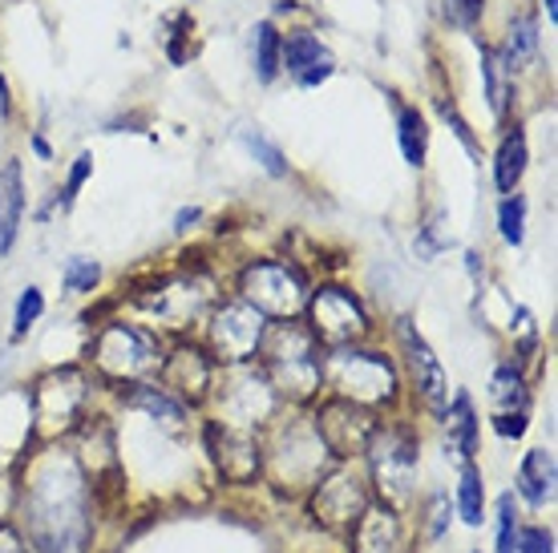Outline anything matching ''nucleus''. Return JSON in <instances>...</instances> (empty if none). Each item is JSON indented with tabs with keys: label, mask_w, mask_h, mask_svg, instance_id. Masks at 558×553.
<instances>
[{
	"label": "nucleus",
	"mask_w": 558,
	"mask_h": 553,
	"mask_svg": "<svg viewBox=\"0 0 558 553\" xmlns=\"http://www.w3.org/2000/svg\"><path fill=\"white\" fill-rule=\"evenodd\" d=\"M514 497L498 501V553H514Z\"/></svg>",
	"instance_id": "nucleus-32"
},
{
	"label": "nucleus",
	"mask_w": 558,
	"mask_h": 553,
	"mask_svg": "<svg viewBox=\"0 0 558 553\" xmlns=\"http://www.w3.org/2000/svg\"><path fill=\"white\" fill-rule=\"evenodd\" d=\"M279 65L292 73L300 85H320L324 77H332L336 61L332 53L320 45V37H312V33H295L288 41H279Z\"/></svg>",
	"instance_id": "nucleus-13"
},
{
	"label": "nucleus",
	"mask_w": 558,
	"mask_h": 553,
	"mask_svg": "<svg viewBox=\"0 0 558 553\" xmlns=\"http://www.w3.org/2000/svg\"><path fill=\"white\" fill-rule=\"evenodd\" d=\"M85 376L73 372V368H61V372L45 376L37 392H33V413H37V432L41 437H57L65 432L77 420L85 404Z\"/></svg>",
	"instance_id": "nucleus-7"
},
{
	"label": "nucleus",
	"mask_w": 558,
	"mask_h": 553,
	"mask_svg": "<svg viewBox=\"0 0 558 553\" xmlns=\"http://www.w3.org/2000/svg\"><path fill=\"white\" fill-rule=\"evenodd\" d=\"M316 432H320V441L332 448L336 457H352V453H364V448H368L377 425L368 420V413H364L361 404L332 401L320 408V425H316Z\"/></svg>",
	"instance_id": "nucleus-10"
},
{
	"label": "nucleus",
	"mask_w": 558,
	"mask_h": 553,
	"mask_svg": "<svg viewBox=\"0 0 558 553\" xmlns=\"http://www.w3.org/2000/svg\"><path fill=\"white\" fill-rule=\"evenodd\" d=\"M526 174V134L514 130L506 134L502 146H498V162H494V179H498V191L514 194V186Z\"/></svg>",
	"instance_id": "nucleus-19"
},
{
	"label": "nucleus",
	"mask_w": 558,
	"mask_h": 553,
	"mask_svg": "<svg viewBox=\"0 0 558 553\" xmlns=\"http://www.w3.org/2000/svg\"><path fill=\"white\" fill-rule=\"evenodd\" d=\"M162 380H167V388L182 392L186 401H198L210 384V364L198 352H191V347H179L167 360V368H162Z\"/></svg>",
	"instance_id": "nucleus-15"
},
{
	"label": "nucleus",
	"mask_w": 558,
	"mask_h": 553,
	"mask_svg": "<svg viewBox=\"0 0 558 553\" xmlns=\"http://www.w3.org/2000/svg\"><path fill=\"white\" fill-rule=\"evenodd\" d=\"M267 356V376L279 392H288L295 401H307L324 380V364L316 352V335L295 328V323H279L259 340Z\"/></svg>",
	"instance_id": "nucleus-2"
},
{
	"label": "nucleus",
	"mask_w": 558,
	"mask_h": 553,
	"mask_svg": "<svg viewBox=\"0 0 558 553\" xmlns=\"http://www.w3.org/2000/svg\"><path fill=\"white\" fill-rule=\"evenodd\" d=\"M33 150L41 153V158H49V146H45V138H33Z\"/></svg>",
	"instance_id": "nucleus-43"
},
{
	"label": "nucleus",
	"mask_w": 558,
	"mask_h": 553,
	"mask_svg": "<svg viewBox=\"0 0 558 553\" xmlns=\"http://www.w3.org/2000/svg\"><path fill=\"white\" fill-rule=\"evenodd\" d=\"M98 275L101 271L94 259H70V263H65V287L70 291H94Z\"/></svg>",
	"instance_id": "nucleus-31"
},
{
	"label": "nucleus",
	"mask_w": 558,
	"mask_h": 553,
	"mask_svg": "<svg viewBox=\"0 0 558 553\" xmlns=\"http://www.w3.org/2000/svg\"><path fill=\"white\" fill-rule=\"evenodd\" d=\"M489 396H494V416L526 413V388H522V376H518L514 368H498V372H494Z\"/></svg>",
	"instance_id": "nucleus-21"
},
{
	"label": "nucleus",
	"mask_w": 558,
	"mask_h": 553,
	"mask_svg": "<svg viewBox=\"0 0 558 553\" xmlns=\"http://www.w3.org/2000/svg\"><path fill=\"white\" fill-rule=\"evenodd\" d=\"M267 316H259L247 299L243 304H227L215 323H210V344H215V356L227 364H239V360H252L255 352H259V340L267 332Z\"/></svg>",
	"instance_id": "nucleus-8"
},
{
	"label": "nucleus",
	"mask_w": 558,
	"mask_h": 553,
	"mask_svg": "<svg viewBox=\"0 0 558 553\" xmlns=\"http://www.w3.org/2000/svg\"><path fill=\"white\" fill-rule=\"evenodd\" d=\"M21 210H25V186H21V167L9 162L0 170V259L9 255L21 231Z\"/></svg>",
	"instance_id": "nucleus-16"
},
{
	"label": "nucleus",
	"mask_w": 558,
	"mask_h": 553,
	"mask_svg": "<svg viewBox=\"0 0 558 553\" xmlns=\"http://www.w3.org/2000/svg\"><path fill=\"white\" fill-rule=\"evenodd\" d=\"M441 113H446V122L453 125V134L461 138V146H465V150L474 153V138H470V130H465V122L458 118V110H453V106H441Z\"/></svg>",
	"instance_id": "nucleus-37"
},
{
	"label": "nucleus",
	"mask_w": 558,
	"mask_h": 553,
	"mask_svg": "<svg viewBox=\"0 0 558 553\" xmlns=\"http://www.w3.org/2000/svg\"><path fill=\"white\" fill-rule=\"evenodd\" d=\"M94 360L106 376H118V380H138L150 368H158V347L146 332L130 328V323H110L101 328L98 340H94Z\"/></svg>",
	"instance_id": "nucleus-6"
},
{
	"label": "nucleus",
	"mask_w": 558,
	"mask_h": 553,
	"mask_svg": "<svg viewBox=\"0 0 558 553\" xmlns=\"http://www.w3.org/2000/svg\"><path fill=\"white\" fill-rule=\"evenodd\" d=\"M0 553H25L21 545H16L13 533H0Z\"/></svg>",
	"instance_id": "nucleus-40"
},
{
	"label": "nucleus",
	"mask_w": 558,
	"mask_h": 553,
	"mask_svg": "<svg viewBox=\"0 0 558 553\" xmlns=\"http://www.w3.org/2000/svg\"><path fill=\"white\" fill-rule=\"evenodd\" d=\"M243 299L259 311V316H276V319H292L300 307L307 304L304 295V279L295 275L288 263H255L243 271Z\"/></svg>",
	"instance_id": "nucleus-5"
},
{
	"label": "nucleus",
	"mask_w": 558,
	"mask_h": 553,
	"mask_svg": "<svg viewBox=\"0 0 558 553\" xmlns=\"http://www.w3.org/2000/svg\"><path fill=\"white\" fill-rule=\"evenodd\" d=\"M45 311V295L37 287H25V295H21V304H16V319H13V332L25 335L37 319H41Z\"/></svg>",
	"instance_id": "nucleus-30"
},
{
	"label": "nucleus",
	"mask_w": 558,
	"mask_h": 553,
	"mask_svg": "<svg viewBox=\"0 0 558 553\" xmlns=\"http://www.w3.org/2000/svg\"><path fill=\"white\" fill-rule=\"evenodd\" d=\"M425 142H429L425 118H421L417 110H401V150H405L409 167H421V162H425Z\"/></svg>",
	"instance_id": "nucleus-24"
},
{
	"label": "nucleus",
	"mask_w": 558,
	"mask_h": 553,
	"mask_svg": "<svg viewBox=\"0 0 558 553\" xmlns=\"http://www.w3.org/2000/svg\"><path fill=\"white\" fill-rule=\"evenodd\" d=\"M534 49H538V28H534L531 16H518L514 28H510V49H506V65L514 70L518 61H531Z\"/></svg>",
	"instance_id": "nucleus-27"
},
{
	"label": "nucleus",
	"mask_w": 558,
	"mask_h": 553,
	"mask_svg": "<svg viewBox=\"0 0 558 553\" xmlns=\"http://www.w3.org/2000/svg\"><path fill=\"white\" fill-rule=\"evenodd\" d=\"M446 513H449V505H446V497H437L433 501V538H441V529H446Z\"/></svg>",
	"instance_id": "nucleus-38"
},
{
	"label": "nucleus",
	"mask_w": 558,
	"mask_h": 553,
	"mask_svg": "<svg viewBox=\"0 0 558 553\" xmlns=\"http://www.w3.org/2000/svg\"><path fill=\"white\" fill-rule=\"evenodd\" d=\"M364 453H373V472H377L380 497L389 501V509H405L417 477V441L409 432H373V441Z\"/></svg>",
	"instance_id": "nucleus-4"
},
{
	"label": "nucleus",
	"mask_w": 558,
	"mask_h": 553,
	"mask_svg": "<svg viewBox=\"0 0 558 553\" xmlns=\"http://www.w3.org/2000/svg\"><path fill=\"white\" fill-rule=\"evenodd\" d=\"M401 344H405L409 368H413V380H417L425 404L437 408V413H446V401H449L446 372H441V364H437V356H433V347L421 340L417 328H413L409 319H401Z\"/></svg>",
	"instance_id": "nucleus-12"
},
{
	"label": "nucleus",
	"mask_w": 558,
	"mask_h": 553,
	"mask_svg": "<svg viewBox=\"0 0 558 553\" xmlns=\"http://www.w3.org/2000/svg\"><path fill=\"white\" fill-rule=\"evenodd\" d=\"M255 73L259 82H271L279 73V33L271 21L255 25Z\"/></svg>",
	"instance_id": "nucleus-23"
},
{
	"label": "nucleus",
	"mask_w": 558,
	"mask_h": 553,
	"mask_svg": "<svg viewBox=\"0 0 558 553\" xmlns=\"http://www.w3.org/2000/svg\"><path fill=\"white\" fill-rule=\"evenodd\" d=\"M9 113V85H4V77H0V118Z\"/></svg>",
	"instance_id": "nucleus-41"
},
{
	"label": "nucleus",
	"mask_w": 558,
	"mask_h": 553,
	"mask_svg": "<svg viewBox=\"0 0 558 553\" xmlns=\"http://www.w3.org/2000/svg\"><path fill=\"white\" fill-rule=\"evenodd\" d=\"M494 429H498V437H522V432H526V413L494 416Z\"/></svg>",
	"instance_id": "nucleus-36"
},
{
	"label": "nucleus",
	"mask_w": 558,
	"mask_h": 553,
	"mask_svg": "<svg viewBox=\"0 0 558 553\" xmlns=\"http://www.w3.org/2000/svg\"><path fill=\"white\" fill-rule=\"evenodd\" d=\"M191 222H198V207L179 210V219H174V231H191Z\"/></svg>",
	"instance_id": "nucleus-39"
},
{
	"label": "nucleus",
	"mask_w": 558,
	"mask_h": 553,
	"mask_svg": "<svg viewBox=\"0 0 558 553\" xmlns=\"http://www.w3.org/2000/svg\"><path fill=\"white\" fill-rule=\"evenodd\" d=\"M449 444L458 448L461 457H474L477 420H474V404H470V396H458L453 408H449Z\"/></svg>",
	"instance_id": "nucleus-20"
},
{
	"label": "nucleus",
	"mask_w": 558,
	"mask_h": 553,
	"mask_svg": "<svg viewBox=\"0 0 558 553\" xmlns=\"http://www.w3.org/2000/svg\"><path fill=\"white\" fill-rule=\"evenodd\" d=\"M506 57L498 53V49H482V77H486V94H489V110H494V118H506V97H510V89H506Z\"/></svg>",
	"instance_id": "nucleus-22"
},
{
	"label": "nucleus",
	"mask_w": 558,
	"mask_h": 553,
	"mask_svg": "<svg viewBox=\"0 0 558 553\" xmlns=\"http://www.w3.org/2000/svg\"><path fill=\"white\" fill-rule=\"evenodd\" d=\"M328 493H336V505H320V517L328 521V526H340V521H356L364 513V489L361 481L352 477V472H336L332 481L324 484Z\"/></svg>",
	"instance_id": "nucleus-18"
},
{
	"label": "nucleus",
	"mask_w": 558,
	"mask_h": 553,
	"mask_svg": "<svg viewBox=\"0 0 558 553\" xmlns=\"http://www.w3.org/2000/svg\"><path fill=\"white\" fill-rule=\"evenodd\" d=\"M352 553H401V529L392 509H364L356 517Z\"/></svg>",
	"instance_id": "nucleus-14"
},
{
	"label": "nucleus",
	"mask_w": 558,
	"mask_h": 553,
	"mask_svg": "<svg viewBox=\"0 0 558 553\" xmlns=\"http://www.w3.org/2000/svg\"><path fill=\"white\" fill-rule=\"evenodd\" d=\"M134 408H146L150 416H167V420H174L179 425L182 420V404L179 401H170L167 396V388H150V384H138L134 392L126 396Z\"/></svg>",
	"instance_id": "nucleus-25"
},
{
	"label": "nucleus",
	"mask_w": 558,
	"mask_h": 553,
	"mask_svg": "<svg viewBox=\"0 0 558 553\" xmlns=\"http://www.w3.org/2000/svg\"><path fill=\"white\" fill-rule=\"evenodd\" d=\"M514 553H555V538L546 529H526Z\"/></svg>",
	"instance_id": "nucleus-35"
},
{
	"label": "nucleus",
	"mask_w": 558,
	"mask_h": 553,
	"mask_svg": "<svg viewBox=\"0 0 558 553\" xmlns=\"http://www.w3.org/2000/svg\"><path fill=\"white\" fill-rule=\"evenodd\" d=\"M243 142H247V150L255 153V162H259V167H264L271 179H283V174H288V162H283L279 146H271L264 134H243Z\"/></svg>",
	"instance_id": "nucleus-29"
},
{
	"label": "nucleus",
	"mask_w": 558,
	"mask_h": 553,
	"mask_svg": "<svg viewBox=\"0 0 558 553\" xmlns=\"http://www.w3.org/2000/svg\"><path fill=\"white\" fill-rule=\"evenodd\" d=\"M543 9H546V21L555 25V21H558V0H543Z\"/></svg>",
	"instance_id": "nucleus-42"
},
{
	"label": "nucleus",
	"mask_w": 558,
	"mask_h": 553,
	"mask_svg": "<svg viewBox=\"0 0 558 553\" xmlns=\"http://www.w3.org/2000/svg\"><path fill=\"white\" fill-rule=\"evenodd\" d=\"M28 538L41 553H85L89 541V501L77 460L53 457L33 472L25 493Z\"/></svg>",
	"instance_id": "nucleus-1"
},
{
	"label": "nucleus",
	"mask_w": 558,
	"mask_h": 553,
	"mask_svg": "<svg viewBox=\"0 0 558 553\" xmlns=\"http://www.w3.org/2000/svg\"><path fill=\"white\" fill-rule=\"evenodd\" d=\"M89 170H94V158H89V153H82V158L73 162V170H70V182H65V194H61V207H73V198H77V191L85 186Z\"/></svg>",
	"instance_id": "nucleus-34"
},
{
	"label": "nucleus",
	"mask_w": 558,
	"mask_h": 553,
	"mask_svg": "<svg viewBox=\"0 0 558 553\" xmlns=\"http://www.w3.org/2000/svg\"><path fill=\"white\" fill-rule=\"evenodd\" d=\"M328 384L352 404H377V401H389L397 380H392V368L385 356L377 352H361V347H336L332 356H328Z\"/></svg>",
	"instance_id": "nucleus-3"
},
{
	"label": "nucleus",
	"mask_w": 558,
	"mask_h": 553,
	"mask_svg": "<svg viewBox=\"0 0 558 553\" xmlns=\"http://www.w3.org/2000/svg\"><path fill=\"white\" fill-rule=\"evenodd\" d=\"M482 9H486V0H446L449 21L461 25V28H474L477 16H482Z\"/></svg>",
	"instance_id": "nucleus-33"
},
{
	"label": "nucleus",
	"mask_w": 558,
	"mask_h": 553,
	"mask_svg": "<svg viewBox=\"0 0 558 553\" xmlns=\"http://www.w3.org/2000/svg\"><path fill=\"white\" fill-rule=\"evenodd\" d=\"M364 311L344 287H320L312 295V335L332 347H344L364 335Z\"/></svg>",
	"instance_id": "nucleus-9"
},
{
	"label": "nucleus",
	"mask_w": 558,
	"mask_h": 553,
	"mask_svg": "<svg viewBox=\"0 0 558 553\" xmlns=\"http://www.w3.org/2000/svg\"><path fill=\"white\" fill-rule=\"evenodd\" d=\"M518 493L531 505H546L555 497V453H546V448L526 453L522 469H518Z\"/></svg>",
	"instance_id": "nucleus-17"
},
{
	"label": "nucleus",
	"mask_w": 558,
	"mask_h": 553,
	"mask_svg": "<svg viewBox=\"0 0 558 553\" xmlns=\"http://www.w3.org/2000/svg\"><path fill=\"white\" fill-rule=\"evenodd\" d=\"M482 501H486V493H482V477L465 465L461 484H458V513L465 526H482Z\"/></svg>",
	"instance_id": "nucleus-26"
},
{
	"label": "nucleus",
	"mask_w": 558,
	"mask_h": 553,
	"mask_svg": "<svg viewBox=\"0 0 558 553\" xmlns=\"http://www.w3.org/2000/svg\"><path fill=\"white\" fill-rule=\"evenodd\" d=\"M207 441H210V453H215V465H219V472H223L227 481L243 484L259 472V448H255V441L247 432L227 429V425H210Z\"/></svg>",
	"instance_id": "nucleus-11"
},
{
	"label": "nucleus",
	"mask_w": 558,
	"mask_h": 553,
	"mask_svg": "<svg viewBox=\"0 0 558 553\" xmlns=\"http://www.w3.org/2000/svg\"><path fill=\"white\" fill-rule=\"evenodd\" d=\"M498 226H502V238L506 243H522V235H526V202L518 198V194H510V198H502V207H498Z\"/></svg>",
	"instance_id": "nucleus-28"
}]
</instances>
